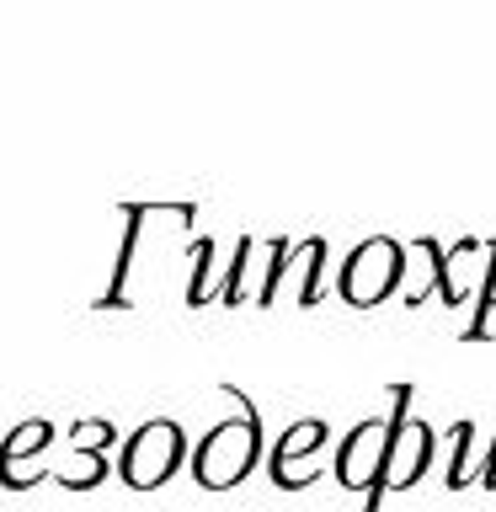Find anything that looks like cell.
<instances>
[{"mask_svg": "<svg viewBox=\"0 0 496 512\" xmlns=\"http://www.w3.org/2000/svg\"><path fill=\"white\" fill-rule=\"evenodd\" d=\"M400 283H406V246L390 235H368L358 240L342 267H336V294H342L352 310H374L384 304L390 294H400Z\"/></svg>", "mask_w": 496, "mask_h": 512, "instance_id": "6da1fadb", "label": "cell"}, {"mask_svg": "<svg viewBox=\"0 0 496 512\" xmlns=\"http://www.w3.org/2000/svg\"><path fill=\"white\" fill-rule=\"evenodd\" d=\"M256 459H262V422L256 416H230L192 448V475L208 491H230L256 470Z\"/></svg>", "mask_w": 496, "mask_h": 512, "instance_id": "7a4b0ae2", "label": "cell"}, {"mask_svg": "<svg viewBox=\"0 0 496 512\" xmlns=\"http://www.w3.org/2000/svg\"><path fill=\"white\" fill-rule=\"evenodd\" d=\"M182 459H187L182 427L166 422V416H155V422L128 432V443L118 448V475L134 491H155V486H166V480L182 470Z\"/></svg>", "mask_w": 496, "mask_h": 512, "instance_id": "3957f363", "label": "cell"}, {"mask_svg": "<svg viewBox=\"0 0 496 512\" xmlns=\"http://www.w3.org/2000/svg\"><path fill=\"white\" fill-rule=\"evenodd\" d=\"M400 411H406V390H395V411L390 416H368V422H358L342 438V448H336V480H342V486L379 496L384 454H390V432L400 422Z\"/></svg>", "mask_w": 496, "mask_h": 512, "instance_id": "277c9868", "label": "cell"}, {"mask_svg": "<svg viewBox=\"0 0 496 512\" xmlns=\"http://www.w3.org/2000/svg\"><path fill=\"white\" fill-rule=\"evenodd\" d=\"M432 464V427L427 422H411L400 411V422L390 432V454H384V475H379V491H406L422 480V470Z\"/></svg>", "mask_w": 496, "mask_h": 512, "instance_id": "5b68a950", "label": "cell"}, {"mask_svg": "<svg viewBox=\"0 0 496 512\" xmlns=\"http://www.w3.org/2000/svg\"><path fill=\"white\" fill-rule=\"evenodd\" d=\"M491 246H496V240H459V246L443 251V262H438V299L443 304L480 299L486 272H491Z\"/></svg>", "mask_w": 496, "mask_h": 512, "instance_id": "8992f818", "label": "cell"}, {"mask_svg": "<svg viewBox=\"0 0 496 512\" xmlns=\"http://www.w3.org/2000/svg\"><path fill=\"white\" fill-rule=\"evenodd\" d=\"M320 283H326V240H288L283 246V267H278V288H272V304L278 299H299V304H320Z\"/></svg>", "mask_w": 496, "mask_h": 512, "instance_id": "52a82bcc", "label": "cell"}, {"mask_svg": "<svg viewBox=\"0 0 496 512\" xmlns=\"http://www.w3.org/2000/svg\"><path fill=\"white\" fill-rule=\"evenodd\" d=\"M326 443V422H299V427H288V438L278 443V454H272V475H278V486H299L304 480V470L299 464L315 454V448Z\"/></svg>", "mask_w": 496, "mask_h": 512, "instance_id": "ba28073f", "label": "cell"}, {"mask_svg": "<svg viewBox=\"0 0 496 512\" xmlns=\"http://www.w3.org/2000/svg\"><path fill=\"white\" fill-rule=\"evenodd\" d=\"M48 443H54V427L48 422H22L6 438V448H0V475H6L11 486H27V459L43 454Z\"/></svg>", "mask_w": 496, "mask_h": 512, "instance_id": "9c48e42d", "label": "cell"}, {"mask_svg": "<svg viewBox=\"0 0 496 512\" xmlns=\"http://www.w3.org/2000/svg\"><path fill=\"white\" fill-rule=\"evenodd\" d=\"M438 262H443L438 240H411V246H406L411 283H400V288H406V304H427V294H438Z\"/></svg>", "mask_w": 496, "mask_h": 512, "instance_id": "30bf717a", "label": "cell"}, {"mask_svg": "<svg viewBox=\"0 0 496 512\" xmlns=\"http://www.w3.org/2000/svg\"><path fill=\"white\" fill-rule=\"evenodd\" d=\"M59 480L64 486H96V480H102V459H96L91 448H75V454L59 464Z\"/></svg>", "mask_w": 496, "mask_h": 512, "instance_id": "8fae6325", "label": "cell"}, {"mask_svg": "<svg viewBox=\"0 0 496 512\" xmlns=\"http://www.w3.org/2000/svg\"><path fill=\"white\" fill-rule=\"evenodd\" d=\"M496 315V246H491V272H486V288L475 299V315H470V336H486V320Z\"/></svg>", "mask_w": 496, "mask_h": 512, "instance_id": "7c38bea8", "label": "cell"}]
</instances>
